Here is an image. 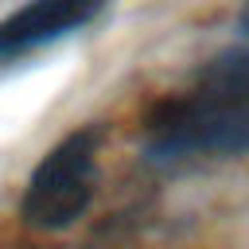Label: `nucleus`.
Wrapping results in <instances>:
<instances>
[{
  "instance_id": "20e7f679",
  "label": "nucleus",
  "mask_w": 249,
  "mask_h": 249,
  "mask_svg": "<svg viewBox=\"0 0 249 249\" xmlns=\"http://www.w3.org/2000/svg\"><path fill=\"white\" fill-rule=\"evenodd\" d=\"M237 23H241V31L249 35V0H245V8H241V19H237Z\"/></svg>"
},
{
  "instance_id": "f257e3e1",
  "label": "nucleus",
  "mask_w": 249,
  "mask_h": 249,
  "mask_svg": "<svg viewBox=\"0 0 249 249\" xmlns=\"http://www.w3.org/2000/svg\"><path fill=\"white\" fill-rule=\"evenodd\" d=\"M152 160L249 152V51L210 58L187 89L163 97L144 121Z\"/></svg>"
},
{
  "instance_id": "f03ea898",
  "label": "nucleus",
  "mask_w": 249,
  "mask_h": 249,
  "mask_svg": "<svg viewBox=\"0 0 249 249\" xmlns=\"http://www.w3.org/2000/svg\"><path fill=\"white\" fill-rule=\"evenodd\" d=\"M97 187V128L66 132L31 171L19 195V218L31 230H66L78 222Z\"/></svg>"
},
{
  "instance_id": "7ed1b4c3",
  "label": "nucleus",
  "mask_w": 249,
  "mask_h": 249,
  "mask_svg": "<svg viewBox=\"0 0 249 249\" xmlns=\"http://www.w3.org/2000/svg\"><path fill=\"white\" fill-rule=\"evenodd\" d=\"M109 0H27L8 19H0V62L23 51L47 47L62 35H74L89 19H97Z\"/></svg>"
}]
</instances>
